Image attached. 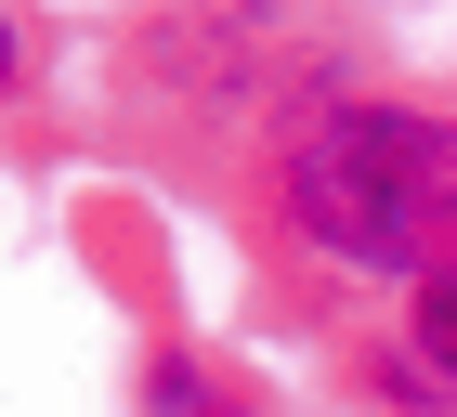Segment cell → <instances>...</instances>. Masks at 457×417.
<instances>
[{"label":"cell","instance_id":"cell-1","mask_svg":"<svg viewBox=\"0 0 457 417\" xmlns=\"http://www.w3.org/2000/svg\"><path fill=\"white\" fill-rule=\"evenodd\" d=\"M287 222L327 261L366 274H457V118H405V104H327L287 131L275 170Z\"/></svg>","mask_w":457,"mask_h":417},{"label":"cell","instance_id":"cell-2","mask_svg":"<svg viewBox=\"0 0 457 417\" xmlns=\"http://www.w3.org/2000/svg\"><path fill=\"white\" fill-rule=\"evenodd\" d=\"M419 365L457 391V274H419Z\"/></svg>","mask_w":457,"mask_h":417},{"label":"cell","instance_id":"cell-3","mask_svg":"<svg viewBox=\"0 0 457 417\" xmlns=\"http://www.w3.org/2000/svg\"><path fill=\"white\" fill-rule=\"evenodd\" d=\"M157 417H222V405H210V379H183V365H170V379H157Z\"/></svg>","mask_w":457,"mask_h":417},{"label":"cell","instance_id":"cell-4","mask_svg":"<svg viewBox=\"0 0 457 417\" xmlns=\"http://www.w3.org/2000/svg\"><path fill=\"white\" fill-rule=\"evenodd\" d=\"M0 66H13V27H0Z\"/></svg>","mask_w":457,"mask_h":417}]
</instances>
